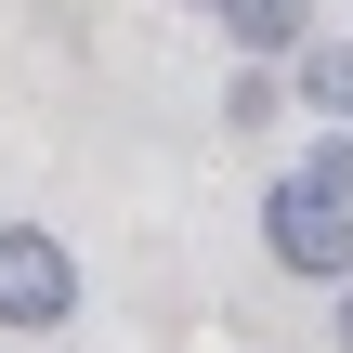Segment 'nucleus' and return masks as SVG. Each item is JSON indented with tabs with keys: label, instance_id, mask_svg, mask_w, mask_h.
I'll use <instances>...</instances> for the list:
<instances>
[{
	"label": "nucleus",
	"instance_id": "423d86ee",
	"mask_svg": "<svg viewBox=\"0 0 353 353\" xmlns=\"http://www.w3.org/2000/svg\"><path fill=\"white\" fill-rule=\"evenodd\" d=\"M341 341H353V314H341Z\"/></svg>",
	"mask_w": 353,
	"mask_h": 353
},
{
	"label": "nucleus",
	"instance_id": "f03ea898",
	"mask_svg": "<svg viewBox=\"0 0 353 353\" xmlns=\"http://www.w3.org/2000/svg\"><path fill=\"white\" fill-rule=\"evenodd\" d=\"M65 301H79V262L39 223H0V327H65Z\"/></svg>",
	"mask_w": 353,
	"mask_h": 353
},
{
	"label": "nucleus",
	"instance_id": "20e7f679",
	"mask_svg": "<svg viewBox=\"0 0 353 353\" xmlns=\"http://www.w3.org/2000/svg\"><path fill=\"white\" fill-rule=\"evenodd\" d=\"M301 92H314L327 118H353V52H301Z\"/></svg>",
	"mask_w": 353,
	"mask_h": 353
},
{
	"label": "nucleus",
	"instance_id": "39448f33",
	"mask_svg": "<svg viewBox=\"0 0 353 353\" xmlns=\"http://www.w3.org/2000/svg\"><path fill=\"white\" fill-rule=\"evenodd\" d=\"M301 183H327V196H353V131H327V144L301 157Z\"/></svg>",
	"mask_w": 353,
	"mask_h": 353
},
{
	"label": "nucleus",
	"instance_id": "7ed1b4c3",
	"mask_svg": "<svg viewBox=\"0 0 353 353\" xmlns=\"http://www.w3.org/2000/svg\"><path fill=\"white\" fill-rule=\"evenodd\" d=\"M223 26L249 52H301V0H223Z\"/></svg>",
	"mask_w": 353,
	"mask_h": 353
},
{
	"label": "nucleus",
	"instance_id": "f257e3e1",
	"mask_svg": "<svg viewBox=\"0 0 353 353\" xmlns=\"http://www.w3.org/2000/svg\"><path fill=\"white\" fill-rule=\"evenodd\" d=\"M262 249H275L288 275H353V210L327 196V183H301V170H288V183L262 196Z\"/></svg>",
	"mask_w": 353,
	"mask_h": 353
}]
</instances>
